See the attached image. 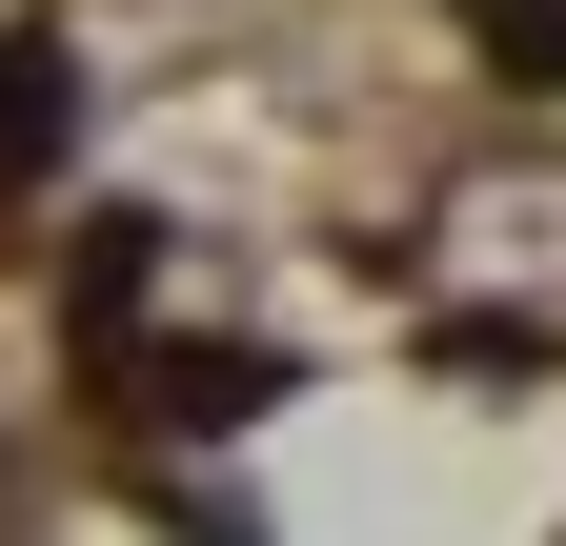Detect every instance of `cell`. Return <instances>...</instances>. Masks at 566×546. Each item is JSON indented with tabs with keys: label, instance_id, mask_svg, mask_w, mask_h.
Returning <instances> with one entry per match:
<instances>
[{
	"label": "cell",
	"instance_id": "1",
	"mask_svg": "<svg viewBox=\"0 0 566 546\" xmlns=\"http://www.w3.org/2000/svg\"><path fill=\"white\" fill-rule=\"evenodd\" d=\"M61 143V61H21V41H0V162H41Z\"/></svg>",
	"mask_w": 566,
	"mask_h": 546
}]
</instances>
